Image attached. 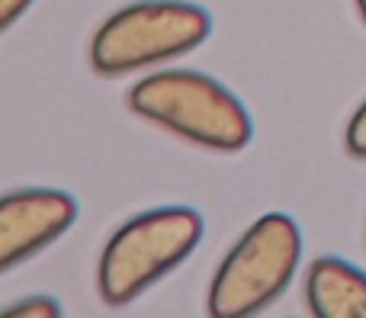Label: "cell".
I'll return each instance as SVG.
<instances>
[{
	"label": "cell",
	"instance_id": "obj_9",
	"mask_svg": "<svg viewBox=\"0 0 366 318\" xmlns=\"http://www.w3.org/2000/svg\"><path fill=\"white\" fill-rule=\"evenodd\" d=\"M32 4H36V0H0V36H4L6 29H13V26L29 13Z\"/></svg>",
	"mask_w": 366,
	"mask_h": 318
},
{
	"label": "cell",
	"instance_id": "obj_6",
	"mask_svg": "<svg viewBox=\"0 0 366 318\" xmlns=\"http://www.w3.org/2000/svg\"><path fill=\"white\" fill-rule=\"evenodd\" d=\"M302 293L315 318H366V274L344 257H315L305 267Z\"/></svg>",
	"mask_w": 366,
	"mask_h": 318
},
{
	"label": "cell",
	"instance_id": "obj_1",
	"mask_svg": "<svg viewBox=\"0 0 366 318\" xmlns=\"http://www.w3.org/2000/svg\"><path fill=\"white\" fill-rule=\"evenodd\" d=\"M129 113L206 151L234 154L254 139V119L238 94L196 68H161L126 94Z\"/></svg>",
	"mask_w": 366,
	"mask_h": 318
},
{
	"label": "cell",
	"instance_id": "obj_2",
	"mask_svg": "<svg viewBox=\"0 0 366 318\" xmlns=\"http://www.w3.org/2000/svg\"><path fill=\"white\" fill-rule=\"evenodd\" d=\"M206 222L193 206H158L126 219L107 238L97 261L103 306L122 309L171 277L202 242Z\"/></svg>",
	"mask_w": 366,
	"mask_h": 318
},
{
	"label": "cell",
	"instance_id": "obj_8",
	"mask_svg": "<svg viewBox=\"0 0 366 318\" xmlns=\"http://www.w3.org/2000/svg\"><path fill=\"white\" fill-rule=\"evenodd\" d=\"M344 148H347L350 158L366 161V100L347 119V129H344Z\"/></svg>",
	"mask_w": 366,
	"mask_h": 318
},
{
	"label": "cell",
	"instance_id": "obj_10",
	"mask_svg": "<svg viewBox=\"0 0 366 318\" xmlns=\"http://www.w3.org/2000/svg\"><path fill=\"white\" fill-rule=\"evenodd\" d=\"M354 6H357V13H360V19H363V26H366V0H354Z\"/></svg>",
	"mask_w": 366,
	"mask_h": 318
},
{
	"label": "cell",
	"instance_id": "obj_4",
	"mask_svg": "<svg viewBox=\"0 0 366 318\" xmlns=\"http://www.w3.org/2000/svg\"><path fill=\"white\" fill-rule=\"evenodd\" d=\"M302 232L286 212H264L238 235L215 267L206 293L209 318H244L270 309L296 280Z\"/></svg>",
	"mask_w": 366,
	"mask_h": 318
},
{
	"label": "cell",
	"instance_id": "obj_5",
	"mask_svg": "<svg viewBox=\"0 0 366 318\" xmlns=\"http://www.w3.org/2000/svg\"><path fill=\"white\" fill-rule=\"evenodd\" d=\"M77 222V199L55 187H23L0 197V277L32 261Z\"/></svg>",
	"mask_w": 366,
	"mask_h": 318
},
{
	"label": "cell",
	"instance_id": "obj_7",
	"mask_svg": "<svg viewBox=\"0 0 366 318\" xmlns=\"http://www.w3.org/2000/svg\"><path fill=\"white\" fill-rule=\"evenodd\" d=\"M4 318H61V302L55 296H45V293H32L26 299H16L10 306L0 309Z\"/></svg>",
	"mask_w": 366,
	"mask_h": 318
},
{
	"label": "cell",
	"instance_id": "obj_3",
	"mask_svg": "<svg viewBox=\"0 0 366 318\" xmlns=\"http://www.w3.org/2000/svg\"><path fill=\"white\" fill-rule=\"evenodd\" d=\"M209 32L212 16L199 4L135 0L97 26L87 58L100 77H126L189 55L206 42Z\"/></svg>",
	"mask_w": 366,
	"mask_h": 318
}]
</instances>
